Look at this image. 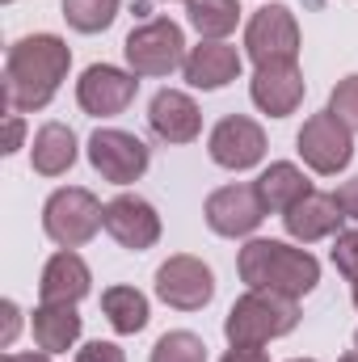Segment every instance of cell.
<instances>
[{
  "instance_id": "cell-6",
  "label": "cell",
  "mask_w": 358,
  "mask_h": 362,
  "mask_svg": "<svg viewBox=\"0 0 358 362\" xmlns=\"http://www.w3.org/2000/svg\"><path fill=\"white\" fill-rule=\"evenodd\" d=\"M295 148H299V156H304V165H308L312 173L333 177V173H342V169L350 165V156H354V131H350L333 110H325V114H312V118L304 122V131L295 135Z\"/></svg>"
},
{
  "instance_id": "cell-14",
  "label": "cell",
  "mask_w": 358,
  "mask_h": 362,
  "mask_svg": "<svg viewBox=\"0 0 358 362\" xmlns=\"http://www.w3.org/2000/svg\"><path fill=\"white\" fill-rule=\"evenodd\" d=\"M249 97L270 118L295 114L299 101H304V72H299V64H266V68H258L253 81H249Z\"/></svg>"
},
{
  "instance_id": "cell-15",
  "label": "cell",
  "mask_w": 358,
  "mask_h": 362,
  "mask_svg": "<svg viewBox=\"0 0 358 362\" xmlns=\"http://www.w3.org/2000/svg\"><path fill=\"white\" fill-rule=\"evenodd\" d=\"M181 72H185V81H190L194 89H224V85H232V81L241 76V51L228 47V42L202 38L198 47L185 51Z\"/></svg>"
},
{
  "instance_id": "cell-29",
  "label": "cell",
  "mask_w": 358,
  "mask_h": 362,
  "mask_svg": "<svg viewBox=\"0 0 358 362\" xmlns=\"http://www.w3.org/2000/svg\"><path fill=\"white\" fill-rule=\"evenodd\" d=\"M333 198H337V206L346 211V219H354V223H358V177H350L346 185H337V194H333Z\"/></svg>"
},
{
  "instance_id": "cell-17",
  "label": "cell",
  "mask_w": 358,
  "mask_h": 362,
  "mask_svg": "<svg viewBox=\"0 0 358 362\" xmlns=\"http://www.w3.org/2000/svg\"><path fill=\"white\" fill-rule=\"evenodd\" d=\"M342 219H346V211L337 206V198H333V194H316V189L282 215L287 232H291L299 245H312V240H325V236L342 232Z\"/></svg>"
},
{
  "instance_id": "cell-8",
  "label": "cell",
  "mask_w": 358,
  "mask_h": 362,
  "mask_svg": "<svg viewBox=\"0 0 358 362\" xmlns=\"http://www.w3.org/2000/svg\"><path fill=\"white\" fill-rule=\"evenodd\" d=\"M89 160H93V169H97L105 181H114V185H131V181H139L144 173H148V144L135 139L131 131H114V127H105V131H93Z\"/></svg>"
},
{
  "instance_id": "cell-7",
  "label": "cell",
  "mask_w": 358,
  "mask_h": 362,
  "mask_svg": "<svg viewBox=\"0 0 358 362\" xmlns=\"http://www.w3.org/2000/svg\"><path fill=\"white\" fill-rule=\"evenodd\" d=\"M245 55L266 68V64H295L299 55V25L287 4H266L249 17L245 30Z\"/></svg>"
},
{
  "instance_id": "cell-28",
  "label": "cell",
  "mask_w": 358,
  "mask_h": 362,
  "mask_svg": "<svg viewBox=\"0 0 358 362\" xmlns=\"http://www.w3.org/2000/svg\"><path fill=\"white\" fill-rule=\"evenodd\" d=\"M76 362H127V354L114 341H89L85 350H76Z\"/></svg>"
},
{
  "instance_id": "cell-4",
  "label": "cell",
  "mask_w": 358,
  "mask_h": 362,
  "mask_svg": "<svg viewBox=\"0 0 358 362\" xmlns=\"http://www.w3.org/2000/svg\"><path fill=\"white\" fill-rule=\"evenodd\" d=\"M42 228L59 249H81L97 236V228H105V206L81 185L55 189L42 206Z\"/></svg>"
},
{
  "instance_id": "cell-35",
  "label": "cell",
  "mask_w": 358,
  "mask_h": 362,
  "mask_svg": "<svg viewBox=\"0 0 358 362\" xmlns=\"http://www.w3.org/2000/svg\"><path fill=\"white\" fill-rule=\"evenodd\" d=\"M291 362H316V358H291Z\"/></svg>"
},
{
  "instance_id": "cell-33",
  "label": "cell",
  "mask_w": 358,
  "mask_h": 362,
  "mask_svg": "<svg viewBox=\"0 0 358 362\" xmlns=\"http://www.w3.org/2000/svg\"><path fill=\"white\" fill-rule=\"evenodd\" d=\"M4 362H51L47 354H8Z\"/></svg>"
},
{
  "instance_id": "cell-22",
  "label": "cell",
  "mask_w": 358,
  "mask_h": 362,
  "mask_svg": "<svg viewBox=\"0 0 358 362\" xmlns=\"http://www.w3.org/2000/svg\"><path fill=\"white\" fill-rule=\"evenodd\" d=\"M101 312L114 325V333H139L148 325V299L135 286H110L101 295Z\"/></svg>"
},
{
  "instance_id": "cell-21",
  "label": "cell",
  "mask_w": 358,
  "mask_h": 362,
  "mask_svg": "<svg viewBox=\"0 0 358 362\" xmlns=\"http://www.w3.org/2000/svg\"><path fill=\"white\" fill-rule=\"evenodd\" d=\"M312 194V181L304 177L291 160H278V165H270L266 173L258 177V198H262V206L266 211H278V215H287L295 202H304Z\"/></svg>"
},
{
  "instance_id": "cell-2",
  "label": "cell",
  "mask_w": 358,
  "mask_h": 362,
  "mask_svg": "<svg viewBox=\"0 0 358 362\" xmlns=\"http://www.w3.org/2000/svg\"><path fill=\"white\" fill-rule=\"evenodd\" d=\"M236 270L249 291H274L287 299H299L321 282V262L308 249H291L282 240H249Z\"/></svg>"
},
{
  "instance_id": "cell-34",
  "label": "cell",
  "mask_w": 358,
  "mask_h": 362,
  "mask_svg": "<svg viewBox=\"0 0 358 362\" xmlns=\"http://www.w3.org/2000/svg\"><path fill=\"white\" fill-rule=\"evenodd\" d=\"M342 362H358V346H354V350H350V354H346Z\"/></svg>"
},
{
  "instance_id": "cell-13",
  "label": "cell",
  "mask_w": 358,
  "mask_h": 362,
  "mask_svg": "<svg viewBox=\"0 0 358 362\" xmlns=\"http://www.w3.org/2000/svg\"><path fill=\"white\" fill-rule=\"evenodd\" d=\"M266 219L258 185H224L207 198V223L219 236H249Z\"/></svg>"
},
{
  "instance_id": "cell-23",
  "label": "cell",
  "mask_w": 358,
  "mask_h": 362,
  "mask_svg": "<svg viewBox=\"0 0 358 362\" xmlns=\"http://www.w3.org/2000/svg\"><path fill=\"white\" fill-rule=\"evenodd\" d=\"M185 17H190V25H194L202 38L219 42V38H228V34L236 30L241 4H236V0H185Z\"/></svg>"
},
{
  "instance_id": "cell-11",
  "label": "cell",
  "mask_w": 358,
  "mask_h": 362,
  "mask_svg": "<svg viewBox=\"0 0 358 362\" xmlns=\"http://www.w3.org/2000/svg\"><path fill=\"white\" fill-rule=\"evenodd\" d=\"M105 232L131 249V253H144L161 240V215L148 198L139 194H118L114 202H105Z\"/></svg>"
},
{
  "instance_id": "cell-26",
  "label": "cell",
  "mask_w": 358,
  "mask_h": 362,
  "mask_svg": "<svg viewBox=\"0 0 358 362\" xmlns=\"http://www.w3.org/2000/svg\"><path fill=\"white\" fill-rule=\"evenodd\" d=\"M333 266L350 278V295H354V308H358V228L337 232V240H333Z\"/></svg>"
},
{
  "instance_id": "cell-12",
  "label": "cell",
  "mask_w": 358,
  "mask_h": 362,
  "mask_svg": "<svg viewBox=\"0 0 358 362\" xmlns=\"http://www.w3.org/2000/svg\"><path fill=\"white\" fill-rule=\"evenodd\" d=\"M207 148H211V160H215V165H224V169H236V173H241V169H253V165L266 156V131H262L253 118L232 114V118L215 122V131H211Z\"/></svg>"
},
{
  "instance_id": "cell-10",
  "label": "cell",
  "mask_w": 358,
  "mask_h": 362,
  "mask_svg": "<svg viewBox=\"0 0 358 362\" xmlns=\"http://www.w3.org/2000/svg\"><path fill=\"white\" fill-rule=\"evenodd\" d=\"M139 93L135 72H122L114 64H93L85 68V76L76 81V101L81 110L93 118H110V114H122Z\"/></svg>"
},
{
  "instance_id": "cell-36",
  "label": "cell",
  "mask_w": 358,
  "mask_h": 362,
  "mask_svg": "<svg viewBox=\"0 0 358 362\" xmlns=\"http://www.w3.org/2000/svg\"><path fill=\"white\" fill-rule=\"evenodd\" d=\"M354 346H358V333H354Z\"/></svg>"
},
{
  "instance_id": "cell-31",
  "label": "cell",
  "mask_w": 358,
  "mask_h": 362,
  "mask_svg": "<svg viewBox=\"0 0 358 362\" xmlns=\"http://www.w3.org/2000/svg\"><path fill=\"white\" fill-rule=\"evenodd\" d=\"M224 362H270V358L262 350H236V346H232V350L224 354Z\"/></svg>"
},
{
  "instance_id": "cell-24",
  "label": "cell",
  "mask_w": 358,
  "mask_h": 362,
  "mask_svg": "<svg viewBox=\"0 0 358 362\" xmlns=\"http://www.w3.org/2000/svg\"><path fill=\"white\" fill-rule=\"evenodd\" d=\"M64 17H68L72 30L97 34L118 17V0H64Z\"/></svg>"
},
{
  "instance_id": "cell-19",
  "label": "cell",
  "mask_w": 358,
  "mask_h": 362,
  "mask_svg": "<svg viewBox=\"0 0 358 362\" xmlns=\"http://www.w3.org/2000/svg\"><path fill=\"white\" fill-rule=\"evenodd\" d=\"M30 165H34V173H42V177L68 173V169L76 165V135H72V127L47 122V127L34 135V144H30Z\"/></svg>"
},
{
  "instance_id": "cell-3",
  "label": "cell",
  "mask_w": 358,
  "mask_h": 362,
  "mask_svg": "<svg viewBox=\"0 0 358 362\" xmlns=\"http://www.w3.org/2000/svg\"><path fill=\"white\" fill-rule=\"evenodd\" d=\"M295 325H299V299L274 291H245L224 320V337L236 350H262L274 337H287Z\"/></svg>"
},
{
  "instance_id": "cell-16",
  "label": "cell",
  "mask_w": 358,
  "mask_h": 362,
  "mask_svg": "<svg viewBox=\"0 0 358 362\" xmlns=\"http://www.w3.org/2000/svg\"><path fill=\"white\" fill-rule=\"evenodd\" d=\"M148 122H152L156 139H165V144H190L202 131V114H198L194 97L190 93H178V89H161L152 97Z\"/></svg>"
},
{
  "instance_id": "cell-18",
  "label": "cell",
  "mask_w": 358,
  "mask_h": 362,
  "mask_svg": "<svg viewBox=\"0 0 358 362\" xmlns=\"http://www.w3.org/2000/svg\"><path fill=\"white\" fill-rule=\"evenodd\" d=\"M89 282L93 278H89L85 257L72 253V249H64V253H55V257L47 262L38 291H42V303H76V299L89 295Z\"/></svg>"
},
{
  "instance_id": "cell-32",
  "label": "cell",
  "mask_w": 358,
  "mask_h": 362,
  "mask_svg": "<svg viewBox=\"0 0 358 362\" xmlns=\"http://www.w3.org/2000/svg\"><path fill=\"white\" fill-rule=\"evenodd\" d=\"M17 148H21V118L13 114V118H8V139H4V152H17Z\"/></svg>"
},
{
  "instance_id": "cell-30",
  "label": "cell",
  "mask_w": 358,
  "mask_h": 362,
  "mask_svg": "<svg viewBox=\"0 0 358 362\" xmlns=\"http://www.w3.org/2000/svg\"><path fill=\"white\" fill-rule=\"evenodd\" d=\"M17 325H21V312H17V303H13V299H4V333H0V346H13Z\"/></svg>"
},
{
  "instance_id": "cell-27",
  "label": "cell",
  "mask_w": 358,
  "mask_h": 362,
  "mask_svg": "<svg viewBox=\"0 0 358 362\" xmlns=\"http://www.w3.org/2000/svg\"><path fill=\"white\" fill-rule=\"evenodd\" d=\"M329 110H333L350 131H358V76L337 81V89L329 93Z\"/></svg>"
},
{
  "instance_id": "cell-1",
  "label": "cell",
  "mask_w": 358,
  "mask_h": 362,
  "mask_svg": "<svg viewBox=\"0 0 358 362\" xmlns=\"http://www.w3.org/2000/svg\"><path fill=\"white\" fill-rule=\"evenodd\" d=\"M72 68V51L64 38L55 34H30V38H17L8 47V59H4V101L13 114H30V110H42Z\"/></svg>"
},
{
  "instance_id": "cell-9",
  "label": "cell",
  "mask_w": 358,
  "mask_h": 362,
  "mask_svg": "<svg viewBox=\"0 0 358 362\" xmlns=\"http://www.w3.org/2000/svg\"><path fill=\"white\" fill-rule=\"evenodd\" d=\"M156 295L178 312H198L215 295V274H211L207 262H198L190 253H178L156 270Z\"/></svg>"
},
{
  "instance_id": "cell-25",
  "label": "cell",
  "mask_w": 358,
  "mask_h": 362,
  "mask_svg": "<svg viewBox=\"0 0 358 362\" xmlns=\"http://www.w3.org/2000/svg\"><path fill=\"white\" fill-rule=\"evenodd\" d=\"M152 362H207V346H202V337L178 329L152 346Z\"/></svg>"
},
{
  "instance_id": "cell-20",
  "label": "cell",
  "mask_w": 358,
  "mask_h": 362,
  "mask_svg": "<svg viewBox=\"0 0 358 362\" xmlns=\"http://www.w3.org/2000/svg\"><path fill=\"white\" fill-rule=\"evenodd\" d=\"M81 337V316L76 303H42L34 308V341L42 354H64Z\"/></svg>"
},
{
  "instance_id": "cell-5",
  "label": "cell",
  "mask_w": 358,
  "mask_h": 362,
  "mask_svg": "<svg viewBox=\"0 0 358 362\" xmlns=\"http://www.w3.org/2000/svg\"><path fill=\"white\" fill-rule=\"evenodd\" d=\"M127 51V64L135 76H169L173 68L185 64V38H181V25L169 17H152L144 25H135L122 42Z\"/></svg>"
}]
</instances>
